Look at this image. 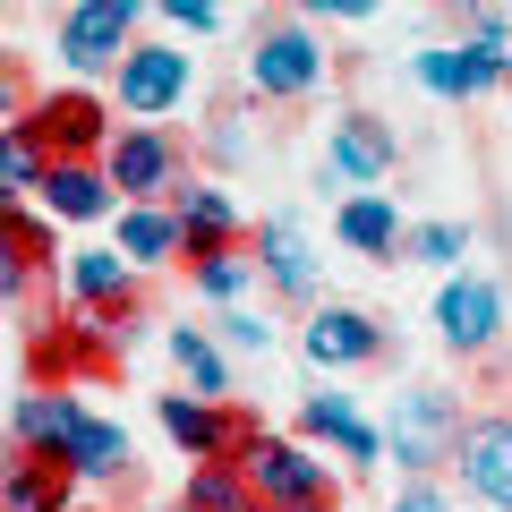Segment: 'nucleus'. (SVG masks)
Wrapping results in <instances>:
<instances>
[{
	"label": "nucleus",
	"mask_w": 512,
	"mask_h": 512,
	"mask_svg": "<svg viewBox=\"0 0 512 512\" xmlns=\"http://www.w3.org/2000/svg\"><path fill=\"white\" fill-rule=\"evenodd\" d=\"M239 77H248L256 103H308V94H325V77H333V43L316 35V18H299V9L256 18L248 52H239Z\"/></svg>",
	"instance_id": "nucleus-1"
},
{
	"label": "nucleus",
	"mask_w": 512,
	"mask_h": 512,
	"mask_svg": "<svg viewBox=\"0 0 512 512\" xmlns=\"http://www.w3.org/2000/svg\"><path fill=\"white\" fill-rule=\"evenodd\" d=\"M239 478L265 495V512H342V478L308 453V436H274V427H256L248 453H239Z\"/></svg>",
	"instance_id": "nucleus-2"
},
{
	"label": "nucleus",
	"mask_w": 512,
	"mask_h": 512,
	"mask_svg": "<svg viewBox=\"0 0 512 512\" xmlns=\"http://www.w3.org/2000/svg\"><path fill=\"white\" fill-rule=\"evenodd\" d=\"M376 436H384V453L402 461L410 478H427V470H444V461H453V436H461V402H453V393H436V384H402Z\"/></svg>",
	"instance_id": "nucleus-3"
},
{
	"label": "nucleus",
	"mask_w": 512,
	"mask_h": 512,
	"mask_svg": "<svg viewBox=\"0 0 512 512\" xmlns=\"http://www.w3.org/2000/svg\"><path fill=\"white\" fill-rule=\"evenodd\" d=\"M103 171H111V188H120V205H163L171 188L188 180V154H180V137H171L163 120H120L111 146H103Z\"/></svg>",
	"instance_id": "nucleus-4"
},
{
	"label": "nucleus",
	"mask_w": 512,
	"mask_h": 512,
	"mask_svg": "<svg viewBox=\"0 0 512 512\" xmlns=\"http://www.w3.org/2000/svg\"><path fill=\"white\" fill-rule=\"evenodd\" d=\"M26 128H35V146L52 154V163H103L111 146V103L86 86H60V94H35V111H26Z\"/></svg>",
	"instance_id": "nucleus-5"
},
{
	"label": "nucleus",
	"mask_w": 512,
	"mask_h": 512,
	"mask_svg": "<svg viewBox=\"0 0 512 512\" xmlns=\"http://www.w3.org/2000/svg\"><path fill=\"white\" fill-rule=\"evenodd\" d=\"M154 419H163V436L180 444L188 461H239V453H248V436H256V410L205 402V393H163Z\"/></svg>",
	"instance_id": "nucleus-6"
},
{
	"label": "nucleus",
	"mask_w": 512,
	"mask_h": 512,
	"mask_svg": "<svg viewBox=\"0 0 512 512\" xmlns=\"http://www.w3.org/2000/svg\"><path fill=\"white\" fill-rule=\"evenodd\" d=\"M188 86H197V60H188L180 43H128L111 111H128V120H171V111L188 103Z\"/></svg>",
	"instance_id": "nucleus-7"
},
{
	"label": "nucleus",
	"mask_w": 512,
	"mask_h": 512,
	"mask_svg": "<svg viewBox=\"0 0 512 512\" xmlns=\"http://www.w3.org/2000/svg\"><path fill=\"white\" fill-rule=\"evenodd\" d=\"M137 291H146V274H137L120 248H69V299L94 325H111L120 342L137 333Z\"/></svg>",
	"instance_id": "nucleus-8"
},
{
	"label": "nucleus",
	"mask_w": 512,
	"mask_h": 512,
	"mask_svg": "<svg viewBox=\"0 0 512 512\" xmlns=\"http://www.w3.org/2000/svg\"><path fill=\"white\" fill-rule=\"evenodd\" d=\"M137 18H146V0H77L69 18H60V60L77 77L120 69V52L137 43Z\"/></svg>",
	"instance_id": "nucleus-9"
},
{
	"label": "nucleus",
	"mask_w": 512,
	"mask_h": 512,
	"mask_svg": "<svg viewBox=\"0 0 512 512\" xmlns=\"http://www.w3.org/2000/svg\"><path fill=\"white\" fill-rule=\"evenodd\" d=\"M453 470L478 504L512 512V410H487V419H461L453 436Z\"/></svg>",
	"instance_id": "nucleus-10"
},
{
	"label": "nucleus",
	"mask_w": 512,
	"mask_h": 512,
	"mask_svg": "<svg viewBox=\"0 0 512 512\" xmlns=\"http://www.w3.org/2000/svg\"><path fill=\"white\" fill-rule=\"evenodd\" d=\"M436 333L461 350V359H487V350L504 342V291H495L487 274H453L436 291Z\"/></svg>",
	"instance_id": "nucleus-11"
},
{
	"label": "nucleus",
	"mask_w": 512,
	"mask_h": 512,
	"mask_svg": "<svg viewBox=\"0 0 512 512\" xmlns=\"http://www.w3.org/2000/svg\"><path fill=\"white\" fill-rule=\"evenodd\" d=\"M171 222H180V256L188 265H197V256H214V248H239V239H248V214H239L231 197H222L214 180H197V171H188L180 188H171Z\"/></svg>",
	"instance_id": "nucleus-12"
},
{
	"label": "nucleus",
	"mask_w": 512,
	"mask_h": 512,
	"mask_svg": "<svg viewBox=\"0 0 512 512\" xmlns=\"http://www.w3.org/2000/svg\"><path fill=\"white\" fill-rule=\"evenodd\" d=\"M325 163H333V180L376 188V180H393L402 146H393V128H384L376 111H342V120H333V137H325Z\"/></svg>",
	"instance_id": "nucleus-13"
},
{
	"label": "nucleus",
	"mask_w": 512,
	"mask_h": 512,
	"mask_svg": "<svg viewBox=\"0 0 512 512\" xmlns=\"http://www.w3.org/2000/svg\"><path fill=\"white\" fill-rule=\"evenodd\" d=\"M299 436L333 444L350 470H376V461H384V436L367 427V410L350 402V393H308V402H299Z\"/></svg>",
	"instance_id": "nucleus-14"
},
{
	"label": "nucleus",
	"mask_w": 512,
	"mask_h": 512,
	"mask_svg": "<svg viewBox=\"0 0 512 512\" xmlns=\"http://www.w3.org/2000/svg\"><path fill=\"white\" fill-rule=\"evenodd\" d=\"M299 350H308L316 367H367V359H384V325H376L367 308L325 299V308L308 316V333H299Z\"/></svg>",
	"instance_id": "nucleus-15"
},
{
	"label": "nucleus",
	"mask_w": 512,
	"mask_h": 512,
	"mask_svg": "<svg viewBox=\"0 0 512 512\" xmlns=\"http://www.w3.org/2000/svg\"><path fill=\"white\" fill-rule=\"evenodd\" d=\"M35 205L52 222H111V214H120V188H111L103 163H52L43 188H35Z\"/></svg>",
	"instance_id": "nucleus-16"
},
{
	"label": "nucleus",
	"mask_w": 512,
	"mask_h": 512,
	"mask_svg": "<svg viewBox=\"0 0 512 512\" xmlns=\"http://www.w3.org/2000/svg\"><path fill=\"white\" fill-rule=\"evenodd\" d=\"M333 231H342L350 256H367V265H393V256H402V239H410V222H402V205L384 197V188H359V197H342Z\"/></svg>",
	"instance_id": "nucleus-17"
},
{
	"label": "nucleus",
	"mask_w": 512,
	"mask_h": 512,
	"mask_svg": "<svg viewBox=\"0 0 512 512\" xmlns=\"http://www.w3.org/2000/svg\"><path fill=\"white\" fill-rule=\"evenodd\" d=\"M0 512H77V470L60 453H18L0 470Z\"/></svg>",
	"instance_id": "nucleus-18"
},
{
	"label": "nucleus",
	"mask_w": 512,
	"mask_h": 512,
	"mask_svg": "<svg viewBox=\"0 0 512 512\" xmlns=\"http://www.w3.org/2000/svg\"><path fill=\"white\" fill-rule=\"evenodd\" d=\"M248 248H256V274L274 282L282 299H316V248L299 239V222H291V214L256 222V239H248Z\"/></svg>",
	"instance_id": "nucleus-19"
},
{
	"label": "nucleus",
	"mask_w": 512,
	"mask_h": 512,
	"mask_svg": "<svg viewBox=\"0 0 512 512\" xmlns=\"http://www.w3.org/2000/svg\"><path fill=\"white\" fill-rule=\"evenodd\" d=\"M77 419H86V402L77 393H60V384H35L18 402V419H9V436H18V453H69Z\"/></svg>",
	"instance_id": "nucleus-20"
},
{
	"label": "nucleus",
	"mask_w": 512,
	"mask_h": 512,
	"mask_svg": "<svg viewBox=\"0 0 512 512\" xmlns=\"http://www.w3.org/2000/svg\"><path fill=\"white\" fill-rule=\"evenodd\" d=\"M120 256L137 274L180 265V222H171V205H120Z\"/></svg>",
	"instance_id": "nucleus-21"
},
{
	"label": "nucleus",
	"mask_w": 512,
	"mask_h": 512,
	"mask_svg": "<svg viewBox=\"0 0 512 512\" xmlns=\"http://www.w3.org/2000/svg\"><path fill=\"white\" fill-rule=\"evenodd\" d=\"M60 461H69L77 478H128V470H137V444H128V427H120V419H94V410H86Z\"/></svg>",
	"instance_id": "nucleus-22"
},
{
	"label": "nucleus",
	"mask_w": 512,
	"mask_h": 512,
	"mask_svg": "<svg viewBox=\"0 0 512 512\" xmlns=\"http://www.w3.org/2000/svg\"><path fill=\"white\" fill-rule=\"evenodd\" d=\"M180 512H265V495L239 478V461H197L180 487Z\"/></svg>",
	"instance_id": "nucleus-23"
},
{
	"label": "nucleus",
	"mask_w": 512,
	"mask_h": 512,
	"mask_svg": "<svg viewBox=\"0 0 512 512\" xmlns=\"http://www.w3.org/2000/svg\"><path fill=\"white\" fill-rule=\"evenodd\" d=\"M171 367L188 376V393H205V402H231V359L214 350V333H205V325H171Z\"/></svg>",
	"instance_id": "nucleus-24"
},
{
	"label": "nucleus",
	"mask_w": 512,
	"mask_h": 512,
	"mask_svg": "<svg viewBox=\"0 0 512 512\" xmlns=\"http://www.w3.org/2000/svg\"><path fill=\"white\" fill-rule=\"evenodd\" d=\"M188 282H197L205 299H214V308H239V299H256V248L248 239H239V248H214V256H197V265H188Z\"/></svg>",
	"instance_id": "nucleus-25"
},
{
	"label": "nucleus",
	"mask_w": 512,
	"mask_h": 512,
	"mask_svg": "<svg viewBox=\"0 0 512 512\" xmlns=\"http://www.w3.org/2000/svg\"><path fill=\"white\" fill-rule=\"evenodd\" d=\"M43 171H52V154L35 146V128H26V120H9V128H0V205L35 197V188H43Z\"/></svg>",
	"instance_id": "nucleus-26"
},
{
	"label": "nucleus",
	"mask_w": 512,
	"mask_h": 512,
	"mask_svg": "<svg viewBox=\"0 0 512 512\" xmlns=\"http://www.w3.org/2000/svg\"><path fill=\"white\" fill-rule=\"evenodd\" d=\"M0 248H9V256H18V265H35V274H43V265H52V214H26V205H0Z\"/></svg>",
	"instance_id": "nucleus-27"
},
{
	"label": "nucleus",
	"mask_w": 512,
	"mask_h": 512,
	"mask_svg": "<svg viewBox=\"0 0 512 512\" xmlns=\"http://www.w3.org/2000/svg\"><path fill=\"white\" fill-rule=\"evenodd\" d=\"M402 256H419V265H444V274H461V256H470V222H419V231L402 239Z\"/></svg>",
	"instance_id": "nucleus-28"
},
{
	"label": "nucleus",
	"mask_w": 512,
	"mask_h": 512,
	"mask_svg": "<svg viewBox=\"0 0 512 512\" xmlns=\"http://www.w3.org/2000/svg\"><path fill=\"white\" fill-rule=\"evenodd\" d=\"M214 325H222V342H231V350H256V359L274 350V316H265V308H248V299H239V308H222Z\"/></svg>",
	"instance_id": "nucleus-29"
},
{
	"label": "nucleus",
	"mask_w": 512,
	"mask_h": 512,
	"mask_svg": "<svg viewBox=\"0 0 512 512\" xmlns=\"http://www.w3.org/2000/svg\"><path fill=\"white\" fill-rule=\"evenodd\" d=\"M26 111H35V77H26V60H18V52H0V128L26 120Z\"/></svg>",
	"instance_id": "nucleus-30"
},
{
	"label": "nucleus",
	"mask_w": 512,
	"mask_h": 512,
	"mask_svg": "<svg viewBox=\"0 0 512 512\" xmlns=\"http://www.w3.org/2000/svg\"><path fill=\"white\" fill-rule=\"evenodd\" d=\"M154 9H163L171 26H188V35H214L222 26V0H154Z\"/></svg>",
	"instance_id": "nucleus-31"
},
{
	"label": "nucleus",
	"mask_w": 512,
	"mask_h": 512,
	"mask_svg": "<svg viewBox=\"0 0 512 512\" xmlns=\"http://www.w3.org/2000/svg\"><path fill=\"white\" fill-rule=\"evenodd\" d=\"M205 146H214L222 163H239V154H248V111H222V120L205 128Z\"/></svg>",
	"instance_id": "nucleus-32"
},
{
	"label": "nucleus",
	"mask_w": 512,
	"mask_h": 512,
	"mask_svg": "<svg viewBox=\"0 0 512 512\" xmlns=\"http://www.w3.org/2000/svg\"><path fill=\"white\" fill-rule=\"evenodd\" d=\"M384 512H453V504H444V487H436V478H410V487L393 495Z\"/></svg>",
	"instance_id": "nucleus-33"
},
{
	"label": "nucleus",
	"mask_w": 512,
	"mask_h": 512,
	"mask_svg": "<svg viewBox=\"0 0 512 512\" xmlns=\"http://www.w3.org/2000/svg\"><path fill=\"white\" fill-rule=\"evenodd\" d=\"M299 18H376L384 0H291Z\"/></svg>",
	"instance_id": "nucleus-34"
},
{
	"label": "nucleus",
	"mask_w": 512,
	"mask_h": 512,
	"mask_svg": "<svg viewBox=\"0 0 512 512\" xmlns=\"http://www.w3.org/2000/svg\"><path fill=\"white\" fill-rule=\"evenodd\" d=\"M26 282H35V265H18V256L0 248V308H9V299H26Z\"/></svg>",
	"instance_id": "nucleus-35"
}]
</instances>
